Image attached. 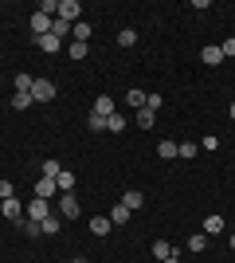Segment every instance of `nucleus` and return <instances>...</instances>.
I'll return each instance as SVG.
<instances>
[{"label":"nucleus","instance_id":"1","mask_svg":"<svg viewBox=\"0 0 235 263\" xmlns=\"http://www.w3.org/2000/svg\"><path fill=\"white\" fill-rule=\"evenodd\" d=\"M32 99H35V102H51V99H55V83H51V79H44V75H35Z\"/></svg>","mask_w":235,"mask_h":263},{"label":"nucleus","instance_id":"2","mask_svg":"<svg viewBox=\"0 0 235 263\" xmlns=\"http://www.w3.org/2000/svg\"><path fill=\"white\" fill-rule=\"evenodd\" d=\"M78 212H82V209H78V197H75V193H63V197H59V216H63V220H75Z\"/></svg>","mask_w":235,"mask_h":263},{"label":"nucleus","instance_id":"3","mask_svg":"<svg viewBox=\"0 0 235 263\" xmlns=\"http://www.w3.org/2000/svg\"><path fill=\"white\" fill-rule=\"evenodd\" d=\"M78 16H82V4H78V0H59V20L78 24Z\"/></svg>","mask_w":235,"mask_h":263},{"label":"nucleus","instance_id":"4","mask_svg":"<svg viewBox=\"0 0 235 263\" xmlns=\"http://www.w3.org/2000/svg\"><path fill=\"white\" fill-rule=\"evenodd\" d=\"M47 216H51V204H47V200H39V197H35L32 204H28V216H24V220H35V224H44Z\"/></svg>","mask_w":235,"mask_h":263},{"label":"nucleus","instance_id":"5","mask_svg":"<svg viewBox=\"0 0 235 263\" xmlns=\"http://www.w3.org/2000/svg\"><path fill=\"white\" fill-rule=\"evenodd\" d=\"M0 212H4V220H12V224H24V204L16 197H8L4 204H0Z\"/></svg>","mask_w":235,"mask_h":263},{"label":"nucleus","instance_id":"6","mask_svg":"<svg viewBox=\"0 0 235 263\" xmlns=\"http://www.w3.org/2000/svg\"><path fill=\"white\" fill-rule=\"evenodd\" d=\"M90 114H102V118H110V114H118V102H114L110 95H98V99H94V106H90Z\"/></svg>","mask_w":235,"mask_h":263},{"label":"nucleus","instance_id":"7","mask_svg":"<svg viewBox=\"0 0 235 263\" xmlns=\"http://www.w3.org/2000/svg\"><path fill=\"white\" fill-rule=\"evenodd\" d=\"M51 24H55L51 16H44V12H32V35H35V40L51 32Z\"/></svg>","mask_w":235,"mask_h":263},{"label":"nucleus","instance_id":"8","mask_svg":"<svg viewBox=\"0 0 235 263\" xmlns=\"http://www.w3.org/2000/svg\"><path fill=\"white\" fill-rule=\"evenodd\" d=\"M55 181H51V177H39V181H35V197H39V200H51V197H55Z\"/></svg>","mask_w":235,"mask_h":263},{"label":"nucleus","instance_id":"9","mask_svg":"<svg viewBox=\"0 0 235 263\" xmlns=\"http://www.w3.org/2000/svg\"><path fill=\"white\" fill-rule=\"evenodd\" d=\"M130 216H134V212L125 209L122 200H118V204H114V209H110V224H114V228H122V224H130Z\"/></svg>","mask_w":235,"mask_h":263},{"label":"nucleus","instance_id":"10","mask_svg":"<svg viewBox=\"0 0 235 263\" xmlns=\"http://www.w3.org/2000/svg\"><path fill=\"white\" fill-rule=\"evenodd\" d=\"M200 59H204L208 67H220V63H224V51H220V44H208V47L200 51Z\"/></svg>","mask_w":235,"mask_h":263},{"label":"nucleus","instance_id":"11","mask_svg":"<svg viewBox=\"0 0 235 263\" xmlns=\"http://www.w3.org/2000/svg\"><path fill=\"white\" fill-rule=\"evenodd\" d=\"M110 228H114L110 216H94L90 220V236H110Z\"/></svg>","mask_w":235,"mask_h":263},{"label":"nucleus","instance_id":"12","mask_svg":"<svg viewBox=\"0 0 235 263\" xmlns=\"http://www.w3.org/2000/svg\"><path fill=\"white\" fill-rule=\"evenodd\" d=\"M35 44H39V51H47V55H55L59 47H63V40H55V35L47 32V35H39V40H35Z\"/></svg>","mask_w":235,"mask_h":263},{"label":"nucleus","instance_id":"13","mask_svg":"<svg viewBox=\"0 0 235 263\" xmlns=\"http://www.w3.org/2000/svg\"><path fill=\"white\" fill-rule=\"evenodd\" d=\"M55 185H59V193H75V173H71V169H59Z\"/></svg>","mask_w":235,"mask_h":263},{"label":"nucleus","instance_id":"14","mask_svg":"<svg viewBox=\"0 0 235 263\" xmlns=\"http://www.w3.org/2000/svg\"><path fill=\"white\" fill-rule=\"evenodd\" d=\"M173 255H177V252H173V243H168V240H157L153 243V259L165 263V259H173Z\"/></svg>","mask_w":235,"mask_h":263},{"label":"nucleus","instance_id":"15","mask_svg":"<svg viewBox=\"0 0 235 263\" xmlns=\"http://www.w3.org/2000/svg\"><path fill=\"white\" fill-rule=\"evenodd\" d=\"M122 204H125V209H130V212H137V209H141V204H145V197H141L137 189H130V193H125V197H122Z\"/></svg>","mask_w":235,"mask_h":263},{"label":"nucleus","instance_id":"16","mask_svg":"<svg viewBox=\"0 0 235 263\" xmlns=\"http://www.w3.org/2000/svg\"><path fill=\"white\" fill-rule=\"evenodd\" d=\"M59 228H63V216H55V212H51V216H47L44 224H39V232H44V236H55Z\"/></svg>","mask_w":235,"mask_h":263},{"label":"nucleus","instance_id":"17","mask_svg":"<svg viewBox=\"0 0 235 263\" xmlns=\"http://www.w3.org/2000/svg\"><path fill=\"white\" fill-rule=\"evenodd\" d=\"M153 122H157V114L149 106H141L137 110V126H141V130H153Z\"/></svg>","mask_w":235,"mask_h":263},{"label":"nucleus","instance_id":"18","mask_svg":"<svg viewBox=\"0 0 235 263\" xmlns=\"http://www.w3.org/2000/svg\"><path fill=\"white\" fill-rule=\"evenodd\" d=\"M208 232H212V236H216V232H224V216H220V212H212V216L204 220V236H208Z\"/></svg>","mask_w":235,"mask_h":263},{"label":"nucleus","instance_id":"19","mask_svg":"<svg viewBox=\"0 0 235 263\" xmlns=\"http://www.w3.org/2000/svg\"><path fill=\"white\" fill-rule=\"evenodd\" d=\"M71 28H75V24H67V20H59V16H55V24H51V35H55V40H67Z\"/></svg>","mask_w":235,"mask_h":263},{"label":"nucleus","instance_id":"20","mask_svg":"<svg viewBox=\"0 0 235 263\" xmlns=\"http://www.w3.org/2000/svg\"><path fill=\"white\" fill-rule=\"evenodd\" d=\"M8 106H12V110H28V106H35V99H32V95H20V90H16Z\"/></svg>","mask_w":235,"mask_h":263},{"label":"nucleus","instance_id":"21","mask_svg":"<svg viewBox=\"0 0 235 263\" xmlns=\"http://www.w3.org/2000/svg\"><path fill=\"white\" fill-rule=\"evenodd\" d=\"M87 51H90V44H78V40H75V44L67 47V55L75 59V63H82V59H87Z\"/></svg>","mask_w":235,"mask_h":263},{"label":"nucleus","instance_id":"22","mask_svg":"<svg viewBox=\"0 0 235 263\" xmlns=\"http://www.w3.org/2000/svg\"><path fill=\"white\" fill-rule=\"evenodd\" d=\"M71 35H75L78 44H87V40H90V24H87V20H78L75 28H71Z\"/></svg>","mask_w":235,"mask_h":263},{"label":"nucleus","instance_id":"23","mask_svg":"<svg viewBox=\"0 0 235 263\" xmlns=\"http://www.w3.org/2000/svg\"><path fill=\"white\" fill-rule=\"evenodd\" d=\"M59 169H63V165H59L55 157H51V161H44V165H39V177H51V181H55V177H59Z\"/></svg>","mask_w":235,"mask_h":263},{"label":"nucleus","instance_id":"24","mask_svg":"<svg viewBox=\"0 0 235 263\" xmlns=\"http://www.w3.org/2000/svg\"><path fill=\"white\" fill-rule=\"evenodd\" d=\"M137 44V32L134 28H122V32H118V47H134Z\"/></svg>","mask_w":235,"mask_h":263},{"label":"nucleus","instance_id":"25","mask_svg":"<svg viewBox=\"0 0 235 263\" xmlns=\"http://www.w3.org/2000/svg\"><path fill=\"white\" fill-rule=\"evenodd\" d=\"M204 248H208V236H204V232L188 236V252H204Z\"/></svg>","mask_w":235,"mask_h":263},{"label":"nucleus","instance_id":"26","mask_svg":"<svg viewBox=\"0 0 235 263\" xmlns=\"http://www.w3.org/2000/svg\"><path fill=\"white\" fill-rule=\"evenodd\" d=\"M125 102H130V106H145V90H125Z\"/></svg>","mask_w":235,"mask_h":263},{"label":"nucleus","instance_id":"27","mask_svg":"<svg viewBox=\"0 0 235 263\" xmlns=\"http://www.w3.org/2000/svg\"><path fill=\"white\" fill-rule=\"evenodd\" d=\"M106 130L122 134V130H125V118H122V114H110V118H106Z\"/></svg>","mask_w":235,"mask_h":263},{"label":"nucleus","instance_id":"28","mask_svg":"<svg viewBox=\"0 0 235 263\" xmlns=\"http://www.w3.org/2000/svg\"><path fill=\"white\" fill-rule=\"evenodd\" d=\"M157 157H165V161H168V157H177V142H161V145H157Z\"/></svg>","mask_w":235,"mask_h":263},{"label":"nucleus","instance_id":"29","mask_svg":"<svg viewBox=\"0 0 235 263\" xmlns=\"http://www.w3.org/2000/svg\"><path fill=\"white\" fill-rule=\"evenodd\" d=\"M196 149H200L196 142H180L177 145V157H196Z\"/></svg>","mask_w":235,"mask_h":263},{"label":"nucleus","instance_id":"30","mask_svg":"<svg viewBox=\"0 0 235 263\" xmlns=\"http://www.w3.org/2000/svg\"><path fill=\"white\" fill-rule=\"evenodd\" d=\"M39 12H44V16H51V20H55V16H59V4H55V0H44V4H39Z\"/></svg>","mask_w":235,"mask_h":263},{"label":"nucleus","instance_id":"31","mask_svg":"<svg viewBox=\"0 0 235 263\" xmlns=\"http://www.w3.org/2000/svg\"><path fill=\"white\" fill-rule=\"evenodd\" d=\"M145 106H149V110H153V114H157V106H165V99H161V95H157V90H153V95H145Z\"/></svg>","mask_w":235,"mask_h":263},{"label":"nucleus","instance_id":"32","mask_svg":"<svg viewBox=\"0 0 235 263\" xmlns=\"http://www.w3.org/2000/svg\"><path fill=\"white\" fill-rule=\"evenodd\" d=\"M20 228H24V236H44V232H39V224H35V220H24Z\"/></svg>","mask_w":235,"mask_h":263},{"label":"nucleus","instance_id":"33","mask_svg":"<svg viewBox=\"0 0 235 263\" xmlns=\"http://www.w3.org/2000/svg\"><path fill=\"white\" fill-rule=\"evenodd\" d=\"M90 130H94V134H98V130H106V118H102V114H90Z\"/></svg>","mask_w":235,"mask_h":263},{"label":"nucleus","instance_id":"34","mask_svg":"<svg viewBox=\"0 0 235 263\" xmlns=\"http://www.w3.org/2000/svg\"><path fill=\"white\" fill-rule=\"evenodd\" d=\"M220 51H224V59H231V55H235V35H231V40H224V44H220Z\"/></svg>","mask_w":235,"mask_h":263},{"label":"nucleus","instance_id":"35","mask_svg":"<svg viewBox=\"0 0 235 263\" xmlns=\"http://www.w3.org/2000/svg\"><path fill=\"white\" fill-rule=\"evenodd\" d=\"M8 197H16V189H12V181H0V200H8Z\"/></svg>","mask_w":235,"mask_h":263},{"label":"nucleus","instance_id":"36","mask_svg":"<svg viewBox=\"0 0 235 263\" xmlns=\"http://www.w3.org/2000/svg\"><path fill=\"white\" fill-rule=\"evenodd\" d=\"M200 145H204V149H216V145H220V138H216V134H208V138H200Z\"/></svg>","mask_w":235,"mask_h":263},{"label":"nucleus","instance_id":"37","mask_svg":"<svg viewBox=\"0 0 235 263\" xmlns=\"http://www.w3.org/2000/svg\"><path fill=\"white\" fill-rule=\"evenodd\" d=\"M227 114H231V122H235V102H231V110H227Z\"/></svg>","mask_w":235,"mask_h":263},{"label":"nucleus","instance_id":"38","mask_svg":"<svg viewBox=\"0 0 235 263\" xmlns=\"http://www.w3.org/2000/svg\"><path fill=\"white\" fill-rule=\"evenodd\" d=\"M165 263H180V259H177V255H173V259H165Z\"/></svg>","mask_w":235,"mask_h":263},{"label":"nucleus","instance_id":"39","mask_svg":"<svg viewBox=\"0 0 235 263\" xmlns=\"http://www.w3.org/2000/svg\"><path fill=\"white\" fill-rule=\"evenodd\" d=\"M231 252H235V232H231Z\"/></svg>","mask_w":235,"mask_h":263},{"label":"nucleus","instance_id":"40","mask_svg":"<svg viewBox=\"0 0 235 263\" xmlns=\"http://www.w3.org/2000/svg\"><path fill=\"white\" fill-rule=\"evenodd\" d=\"M67 263H87V259H67Z\"/></svg>","mask_w":235,"mask_h":263}]
</instances>
